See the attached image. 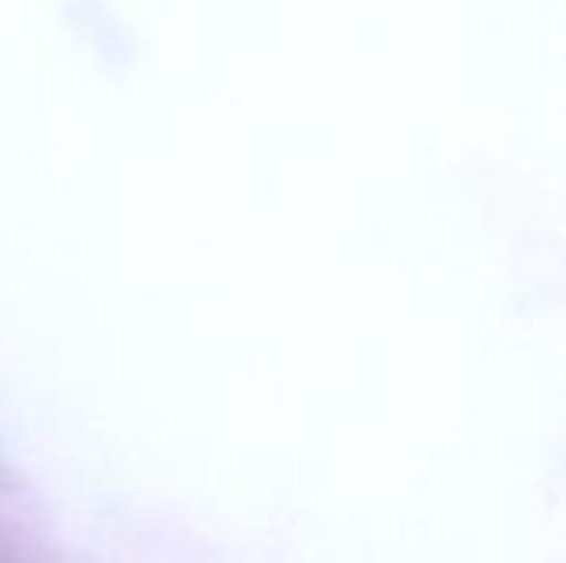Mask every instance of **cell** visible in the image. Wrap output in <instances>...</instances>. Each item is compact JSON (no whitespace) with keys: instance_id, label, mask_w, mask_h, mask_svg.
I'll list each match as a JSON object with an SVG mask.
<instances>
[{"instance_id":"1","label":"cell","mask_w":566,"mask_h":563,"mask_svg":"<svg viewBox=\"0 0 566 563\" xmlns=\"http://www.w3.org/2000/svg\"><path fill=\"white\" fill-rule=\"evenodd\" d=\"M0 484H3V461H0Z\"/></svg>"}]
</instances>
